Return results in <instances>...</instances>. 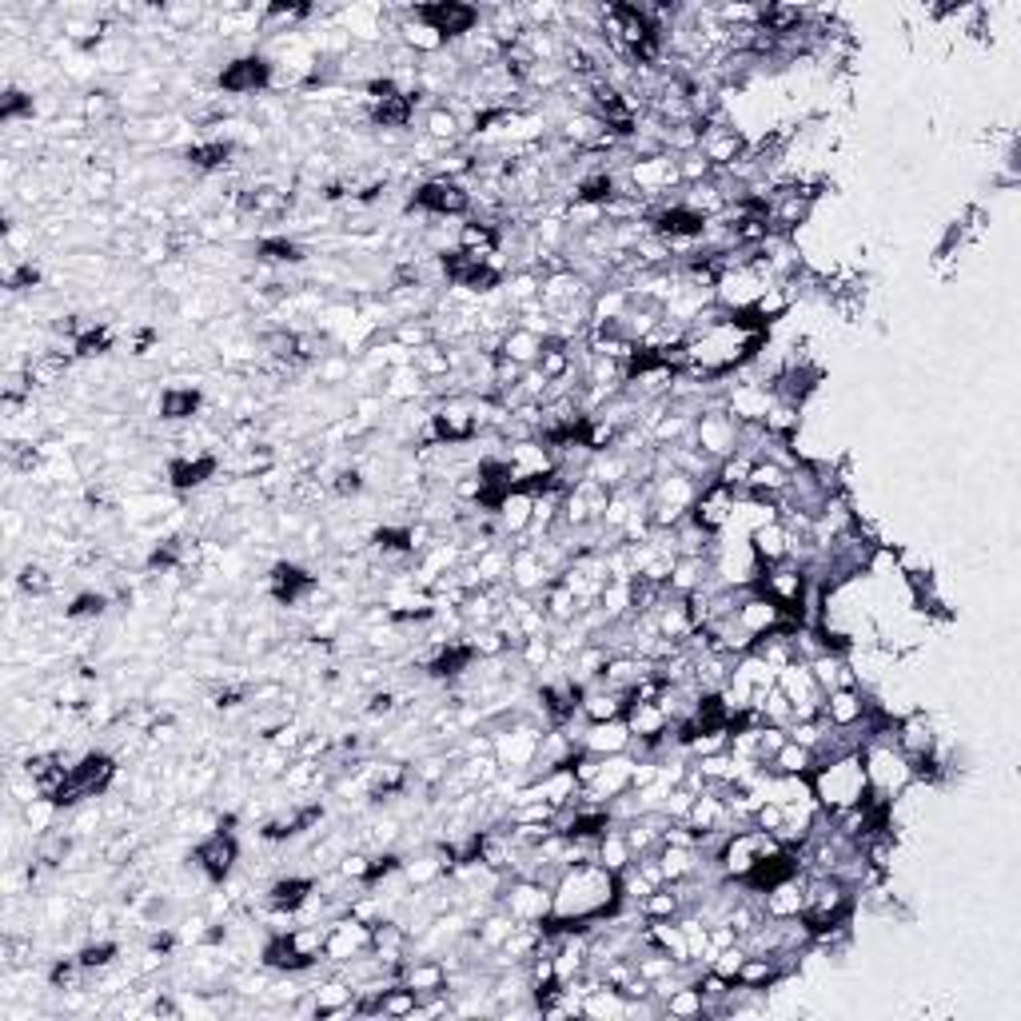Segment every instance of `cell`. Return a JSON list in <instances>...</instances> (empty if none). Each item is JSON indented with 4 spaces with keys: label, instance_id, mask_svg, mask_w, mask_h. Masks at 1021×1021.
<instances>
[{
    "label": "cell",
    "instance_id": "cell-1",
    "mask_svg": "<svg viewBox=\"0 0 1021 1021\" xmlns=\"http://www.w3.org/2000/svg\"><path fill=\"white\" fill-rule=\"evenodd\" d=\"M807 783L822 814H842V810L862 807L870 798V783H866V766H862L858 751L814 758V766L807 770Z\"/></svg>",
    "mask_w": 1021,
    "mask_h": 1021
},
{
    "label": "cell",
    "instance_id": "cell-2",
    "mask_svg": "<svg viewBox=\"0 0 1021 1021\" xmlns=\"http://www.w3.org/2000/svg\"><path fill=\"white\" fill-rule=\"evenodd\" d=\"M408 204L428 212L431 220H467L471 215V188L455 180H423L408 192Z\"/></svg>",
    "mask_w": 1021,
    "mask_h": 1021
},
{
    "label": "cell",
    "instance_id": "cell-3",
    "mask_svg": "<svg viewBox=\"0 0 1021 1021\" xmlns=\"http://www.w3.org/2000/svg\"><path fill=\"white\" fill-rule=\"evenodd\" d=\"M499 906L519 925H543L551 918V886L523 878V874H507L503 890H499Z\"/></svg>",
    "mask_w": 1021,
    "mask_h": 1021
},
{
    "label": "cell",
    "instance_id": "cell-4",
    "mask_svg": "<svg viewBox=\"0 0 1021 1021\" xmlns=\"http://www.w3.org/2000/svg\"><path fill=\"white\" fill-rule=\"evenodd\" d=\"M192 858V866L208 878V886H227V878L236 874V862H240V842L232 830H212L200 846L188 854Z\"/></svg>",
    "mask_w": 1021,
    "mask_h": 1021
},
{
    "label": "cell",
    "instance_id": "cell-5",
    "mask_svg": "<svg viewBox=\"0 0 1021 1021\" xmlns=\"http://www.w3.org/2000/svg\"><path fill=\"white\" fill-rule=\"evenodd\" d=\"M420 21H428L435 33L447 44H459L463 36H471L484 24V9L475 4H459V0H440V4H411Z\"/></svg>",
    "mask_w": 1021,
    "mask_h": 1021
},
{
    "label": "cell",
    "instance_id": "cell-6",
    "mask_svg": "<svg viewBox=\"0 0 1021 1021\" xmlns=\"http://www.w3.org/2000/svg\"><path fill=\"white\" fill-rule=\"evenodd\" d=\"M215 85H220V92H227V97H256V92H268L271 60L264 53L236 56V60H227V65L220 68Z\"/></svg>",
    "mask_w": 1021,
    "mask_h": 1021
},
{
    "label": "cell",
    "instance_id": "cell-7",
    "mask_svg": "<svg viewBox=\"0 0 1021 1021\" xmlns=\"http://www.w3.org/2000/svg\"><path fill=\"white\" fill-rule=\"evenodd\" d=\"M371 950V925L359 922L355 914H344L328 922V942H323V962L328 966H344L352 957Z\"/></svg>",
    "mask_w": 1021,
    "mask_h": 1021
},
{
    "label": "cell",
    "instance_id": "cell-8",
    "mask_svg": "<svg viewBox=\"0 0 1021 1021\" xmlns=\"http://www.w3.org/2000/svg\"><path fill=\"white\" fill-rule=\"evenodd\" d=\"M734 503H739V491L722 487L719 479H710V484L699 491V499H695V507H690L687 519L695 523V528L707 531V535H722V531L731 528Z\"/></svg>",
    "mask_w": 1021,
    "mask_h": 1021
},
{
    "label": "cell",
    "instance_id": "cell-9",
    "mask_svg": "<svg viewBox=\"0 0 1021 1021\" xmlns=\"http://www.w3.org/2000/svg\"><path fill=\"white\" fill-rule=\"evenodd\" d=\"M690 447H699L710 459H726L739 452V423L726 411H702L690 431Z\"/></svg>",
    "mask_w": 1021,
    "mask_h": 1021
},
{
    "label": "cell",
    "instance_id": "cell-10",
    "mask_svg": "<svg viewBox=\"0 0 1021 1021\" xmlns=\"http://www.w3.org/2000/svg\"><path fill=\"white\" fill-rule=\"evenodd\" d=\"M866 702H870V690L866 687H834L822 695V722L834 726V731H858L862 719H866Z\"/></svg>",
    "mask_w": 1021,
    "mask_h": 1021
},
{
    "label": "cell",
    "instance_id": "cell-11",
    "mask_svg": "<svg viewBox=\"0 0 1021 1021\" xmlns=\"http://www.w3.org/2000/svg\"><path fill=\"white\" fill-rule=\"evenodd\" d=\"M775 682L786 699H790V707H795V719H810V714L822 710V690H818L807 663H790L786 670H778Z\"/></svg>",
    "mask_w": 1021,
    "mask_h": 1021
},
{
    "label": "cell",
    "instance_id": "cell-12",
    "mask_svg": "<svg viewBox=\"0 0 1021 1021\" xmlns=\"http://www.w3.org/2000/svg\"><path fill=\"white\" fill-rule=\"evenodd\" d=\"M734 619H739V626L751 639H763V634H770V631H778L783 623H790V619H783V611H778V602H770L766 595H758V591H746L739 595V607H734ZM802 626V623H798Z\"/></svg>",
    "mask_w": 1021,
    "mask_h": 1021
},
{
    "label": "cell",
    "instance_id": "cell-13",
    "mask_svg": "<svg viewBox=\"0 0 1021 1021\" xmlns=\"http://www.w3.org/2000/svg\"><path fill=\"white\" fill-rule=\"evenodd\" d=\"M790 539L795 535H790V528H786L783 519H770V523H763V528H754L746 535V547H751L758 567H775V563L790 559Z\"/></svg>",
    "mask_w": 1021,
    "mask_h": 1021
},
{
    "label": "cell",
    "instance_id": "cell-14",
    "mask_svg": "<svg viewBox=\"0 0 1021 1021\" xmlns=\"http://www.w3.org/2000/svg\"><path fill=\"white\" fill-rule=\"evenodd\" d=\"M259 962H264L271 974H296V978H303V974H312V969L320 966L315 957L300 954V950H296V942H291L288 934H268V937H264Z\"/></svg>",
    "mask_w": 1021,
    "mask_h": 1021
},
{
    "label": "cell",
    "instance_id": "cell-15",
    "mask_svg": "<svg viewBox=\"0 0 1021 1021\" xmlns=\"http://www.w3.org/2000/svg\"><path fill=\"white\" fill-rule=\"evenodd\" d=\"M775 396L763 384H726V415L734 423H763Z\"/></svg>",
    "mask_w": 1021,
    "mask_h": 1021
},
{
    "label": "cell",
    "instance_id": "cell-16",
    "mask_svg": "<svg viewBox=\"0 0 1021 1021\" xmlns=\"http://www.w3.org/2000/svg\"><path fill=\"white\" fill-rule=\"evenodd\" d=\"M579 746L595 758H611V754H626L631 751V731H626L623 719L611 722H587L579 731Z\"/></svg>",
    "mask_w": 1021,
    "mask_h": 1021
},
{
    "label": "cell",
    "instance_id": "cell-17",
    "mask_svg": "<svg viewBox=\"0 0 1021 1021\" xmlns=\"http://www.w3.org/2000/svg\"><path fill=\"white\" fill-rule=\"evenodd\" d=\"M531 515H535V495L523 491V487H511V491L499 499L495 507V519H499V531L503 539H523L531 531Z\"/></svg>",
    "mask_w": 1021,
    "mask_h": 1021
},
{
    "label": "cell",
    "instance_id": "cell-18",
    "mask_svg": "<svg viewBox=\"0 0 1021 1021\" xmlns=\"http://www.w3.org/2000/svg\"><path fill=\"white\" fill-rule=\"evenodd\" d=\"M802 881H807V874H795V878L778 881L775 890L763 894V918H770V922H795V918H802Z\"/></svg>",
    "mask_w": 1021,
    "mask_h": 1021
},
{
    "label": "cell",
    "instance_id": "cell-19",
    "mask_svg": "<svg viewBox=\"0 0 1021 1021\" xmlns=\"http://www.w3.org/2000/svg\"><path fill=\"white\" fill-rule=\"evenodd\" d=\"M447 966H443V957H408V966H403V974H399V981L403 986H411L420 998H431V994H447Z\"/></svg>",
    "mask_w": 1021,
    "mask_h": 1021
},
{
    "label": "cell",
    "instance_id": "cell-20",
    "mask_svg": "<svg viewBox=\"0 0 1021 1021\" xmlns=\"http://www.w3.org/2000/svg\"><path fill=\"white\" fill-rule=\"evenodd\" d=\"M312 890H315V878H303V874H280V878L264 890V902H268V910L300 914L303 902L312 898Z\"/></svg>",
    "mask_w": 1021,
    "mask_h": 1021
},
{
    "label": "cell",
    "instance_id": "cell-21",
    "mask_svg": "<svg viewBox=\"0 0 1021 1021\" xmlns=\"http://www.w3.org/2000/svg\"><path fill=\"white\" fill-rule=\"evenodd\" d=\"M200 403H204V396H200V388L196 384H168V388H160V396H156V415L168 423H180V420H196V411H200Z\"/></svg>",
    "mask_w": 1021,
    "mask_h": 1021
},
{
    "label": "cell",
    "instance_id": "cell-22",
    "mask_svg": "<svg viewBox=\"0 0 1021 1021\" xmlns=\"http://www.w3.org/2000/svg\"><path fill=\"white\" fill-rule=\"evenodd\" d=\"M543 347H547V335L531 332V328H519V323L511 332H503V340H499V355L519 367H535Z\"/></svg>",
    "mask_w": 1021,
    "mask_h": 1021
},
{
    "label": "cell",
    "instance_id": "cell-23",
    "mask_svg": "<svg viewBox=\"0 0 1021 1021\" xmlns=\"http://www.w3.org/2000/svg\"><path fill=\"white\" fill-rule=\"evenodd\" d=\"M655 858H658V866H663L667 886H678V881L695 878V870L702 866L699 846H675V842H663V846L655 850Z\"/></svg>",
    "mask_w": 1021,
    "mask_h": 1021
},
{
    "label": "cell",
    "instance_id": "cell-24",
    "mask_svg": "<svg viewBox=\"0 0 1021 1021\" xmlns=\"http://www.w3.org/2000/svg\"><path fill=\"white\" fill-rule=\"evenodd\" d=\"M810 766H814V751L798 746L795 739H786L783 746H778V751L763 763V770L766 775H775V778H807Z\"/></svg>",
    "mask_w": 1021,
    "mask_h": 1021
},
{
    "label": "cell",
    "instance_id": "cell-25",
    "mask_svg": "<svg viewBox=\"0 0 1021 1021\" xmlns=\"http://www.w3.org/2000/svg\"><path fill=\"white\" fill-rule=\"evenodd\" d=\"M76 112L88 120V129L97 132L120 116V97L116 92H108V88H88L85 97H80V104H76Z\"/></svg>",
    "mask_w": 1021,
    "mask_h": 1021
},
{
    "label": "cell",
    "instance_id": "cell-26",
    "mask_svg": "<svg viewBox=\"0 0 1021 1021\" xmlns=\"http://www.w3.org/2000/svg\"><path fill=\"white\" fill-rule=\"evenodd\" d=\"M678 914H687V906H682V894L675 886H658V890H651L639 902V918L643 922H670Z\"/></svg>",
    "mask_w": 1021,
    "mask_h": 1021
},
{
    "label": "cell",
    "instance_id": "cell-27",
    "mask_svg": "<svg viewBox=\"0 0 1021 1021\" xmlns=\"http://www.w3.org/2000/svg\"><path fill=\"white\" fill-rule=\"evenodd\" d=\"M595 862L599 866H607L611 874H623L626 866L634 862V850H631V842H626V834L619 826H611L607 834L599 839V846H595Z\"/></svg>",
    "mask_w": 1021,
    "mask_h": 1021
},
{
    "label": "cell",
    "instance_id": "cell-28",
    "mask_svg": "<svg viewBox=\"0 0 1021 1021\" xmlns=\"http://www.w3.org/2000/svg\"><path fill=\"white\" fill-rule=\"evenodd\" d=\"M663 1013L667 1018H707V998H702V989L695 981H682L663 998Z\"/></svg>",
    "mask_w": 1021,
    "mask_h": 1021
},
{
    "label": "cell",
    "instance_id": "cell-29",
    "mask_svg": "<svg viewBox=\"0 0 1021 1021\" xmlns=\"http://www.w3.org/2000/svg\"><path fill=\"white\" fill-rule=\"evenodd\" d=\"M76 957H80V966L88 969V974H108V969L116 966L120 957V942L116 937H88L85 946L76 950Z\"/></svg>",
    "mask_w": 1021,
    "mask_h": 1021
},
{
    "label": "cell",
    "instance_id": "cell-30",
    "mask_svg": "<svg viewBox=\"0 0 1021 1021\" xmlns=\"http://www.w3.org/2000/svg\"><path fill=\"white\" fill-rule=\"evenodd\" d=\"M790 308H795V300H790V291L783 288V284H770V288L754 300L751 312L758 315V320L766 323V328H775V323H783L786 315H790Z\"/></svg>",
    "mask_w": 1021,
    "mask_h": 1021
},
{
    "label": "cell",
    "instance_id": "cell-31",
    "mask_svg": "<svg viewBox=\"0 0 1021 1021\" xmlns=\"http://www.w3.org/2000/svg\"><path fill=\"white\" fill-rule=\"evenodd\" d=\"M420 994L411 986H403V981H396V986L384 989V998H379V1018H415L420 1013Z\"/></svg>",
    "mask_w": 1021,
    "mask_h": 1021
},
{
    "label": "cell",
    "instance_id": "cell-32",
    "mask_svg": "<svg viewBox=\"0 0 1021 1021\" xmlns=\"http://www.w3.org/2000/svg\"><path fill=\"white\" fill-rule=\"evenodd\" d=\"M112 344H116V332L108 323H88L85 332L76 335V359H100L112 352Z\"/></svg>",
    "mask_w": 1021,
    "mask_h": 1021
},
{
    "label": "cell",
    "instance_id": "cell-33",
    "mask_svg": "<svg viewBox=\"0 0 1021 1021\" xmlns=\"http://www.w3.org/2000/svg\"><path fill=\"white\" fill-rule=\"evenodd\" d=\"M12 582L21 587V595H29V599H44V595H53L56 591V579L48 575V570L41 567V563H24L16 575H12Z\"/></svg>",
    "mask_w": 1021,
    "mask_h": 1021
},
{
    "label": "cell",
    "instance_id": "cell-34",
    "mask_svg": "<svg viewBox=\"0 0 1021 1021\" xmlns=\"http://www.w3.org/2000/svg\"><path fill=\"white\" fill-rule=\"evenodd\" d=\"M751 467H754V455L734 452V455H726V459H719V471H714V479H719L722 487H731V491H742V487H746V479H751Z\"/></svg>",
    "mask_w": 1021,
    "mask_h": 1021
},
{
    "label": "cell",
    "instance_id": "cell-35",
    "mask_svg": "<svg viewBox=\"0 0 1021 1021\" xmlns=\"http://www.w3.org/2000/svg\"><path fill=\"white\" fill-rule=\"evenodd\" d=\"M104 611H108V595L80 591L73 599V607L65 611V619H68V623H100V619H104Z\"/></svg>",
    "mask_w": 1021,
    "mask_h": 1021
},
{
    "label": "cell",
    "instance_id": "cell-36",
    "mask_svg": "<svg viewBox=\"0 0 1021 1021\" xmlns=\"http://www.w3.org/2000/svg\"><path fill=\"white\" fill-rule=\"evenodd\" d=\"M371 854H364V850H347L344 858L335 862V874L344 881H355V886H364L367 881V874H371Z\"/></svg>",
    "mask_w": 1021,
    "mask_h": 1021
},
{
    "label": "cell",
    "instance_id": "cell-37",
    "mask_svg": "<svg viewBox=\"0 0 1021 1021\" xmlns=\"http://www.w3.org/2000/svg\"><path fill=\"white\" fill-rule=\"evenodd\" d=\"M519 658H523V667L531 670H543L555 658V651H551V634H531L528 643L519 646Z\"/></svg>",
    "mask_w": 1021,
    "mask_h": 1021
},
{
    "label": "cell",
    "instance_id": "cell-38",
    "mask_svg": "<svg viewBox=\"0 0 1021 1021\" xmlns=\"http://www.w3.org/2000/svg\"><path fill=\"white\" fill-rule=\"evenodd\" d=\"M315 376H320V384H344V379L352 376V355H347V352H332L328 359H320V364H315Z\"/></svg>",
    "mask_w": 1021,
    "mask_h": 1021
},
{
    "label": "cell",
    "instance_id": "cell-39",
    "mask_svg": "<svg viewBox=\"0 0 1021 1021\" xmlns=\"http://www.w3.org/2000/svg\"><path fill=\"white\" fill-rule=\"evenodd\" d=\"M751 826L754 830H766V834H775V830L786 826V810L778 807V802H770V798H763V802L754 807V814H751Z\"/></svg>",
    "mask_w": 1021,
    "mask_h": 1021
},
{
    "label": "cell",
    "instance_id": "cell-40",
    "mask_svg": "<svg viewBox=\"0 0 1021 1021\" xmlns=\"http://www.w3.org/2000/svg\"><path fill=\"white\" fill-rule=\"evenodd\" d=\"M112 188H116V173L112 168H100V164H92L85 176V192L92 196V200H108L112 196Z\"/></svg>",
    "mask_w": 1021,
    "mask_h": 1021
}]
</instances>
